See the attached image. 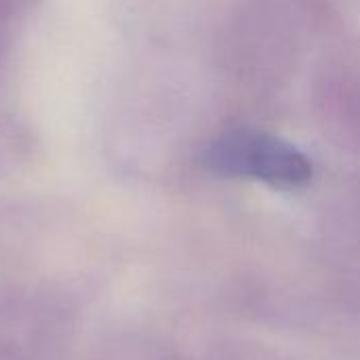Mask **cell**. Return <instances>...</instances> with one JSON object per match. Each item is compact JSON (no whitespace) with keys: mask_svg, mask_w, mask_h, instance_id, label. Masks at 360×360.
I'll use <instances>...</instances> for the list:
<instances>
[{"mask_svg":"<svg viewBox=\"0 0 360 360\" xmlns=\"http://www.w3.org/2000/svg\"><path fill=\"white\" fill-rule=\"evenodd\" d=\"M316 105L325 131L340 143H360V46L325 57L316 76Z\"/></svg>","mask_w":360,"mask_h":360,"instance_id":"3","label":"cell"},{"mask_svg":"<svg viewBox=\"0 0 360 360\" xmlns=\"http://www.w3.org/2000/svg\"><path fill=\"white\" fill-rule=\"evenodd\" d=\"M209 162L221 175L249 177L281 190L300 188L312 177V167L297 148L255 129L224 135L213 146Z\"/></svg>","mask_w":360,"mask_h":360,"instance_id":"2","label":"cell"},{"mask_svg":"<svg viewBox=\"0 0 360 360\" xmlns=\"http://www.w3.org/2000/svg\"><path fill=\"white\" fill-rule=\"evenodd\" d=\"M319 0H255L238 27L236 55L253 78H276L310 27Z\"/></svg>","mask_w":360,"mask_h":360,"instance_id":"1","label":"cell"}]
</instances>
